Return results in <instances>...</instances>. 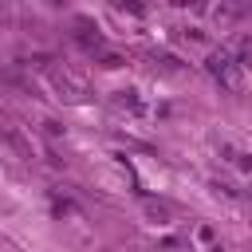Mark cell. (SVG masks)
<instances>
[{
    "label": "cell",
    "mask_w": 252,
    "mask_h": 252,
    "mask_svg": "<svg viewBox=\"0 0 252 252\" xmlns=\"http://www.w3.org/2000/svg\"><path fill=\"white\" fill-rule=\"evenodd\" d=\"M47 79H51L55 91H63L67 98H83V94H87V83H83L75 71H67V67H47Z\"/></svg>",
    "instance_id": "6da1fadb"
},
{
    "label": "cell",
    "mask_w": 252,
    "mask_h": 252,
    "mask_svg": "<svg viewBox=\"0 0 252 252\" xmlns=\"http://www.w3.org/2000/svg\"><path fill=\"white\" fill-rule=\"evenodd\" d=\"M0 138H4V142H8V146H12L16 154H20V158H32V146L24 142V134H20L16 126H8V122H0Z\"/></svg>",
    "instance_id": "7a4b0ae2"
},
{
    "label": "cell",
    "mask_w": 252,
    "mask_h": 252,
    "mask_svg": "<svg viewBox=\"0 0 252 252\" xmlns=\"http://www.w3.org/2000/svg\"><path fill=\"white\" fill-rule=\"evenodd\" d=\"M118 102H122V106H130V110H142V102L134 98V91H118Z\"/></svg>",
    "instance_id": "3957f363"
},
{
    "label": "cell",
    "mask_w": 252,
    "mask_h": 252,
    "mask_svg": "<svg viewBox=\"0 0 252 252\" xmlns=\"http://www.w3.org/2000/svg\"><path fill=\"white\" fill-rule=\"evenodd\" d=\"M240 16V8L236 4H224V8H217V20H236Z\"/></svg>",
    "instance_id": "277c9868"
},
{
    "label": "cell",
    "mask_w": 252,
    "mask_h": 252,
    "mask_svg": "<svg viewBox=\"0 0 252 252\" xmlns=\"http://www.w3.org/2000/svg\"><path fill=\"white\" fill-rule=\"evenodd\" d=\"M217 189H224V193H228V197H240V189H236V185H232V181H217Z\"/></svg>",
    "instance_id": "5b68a950"
}]
</instances>
